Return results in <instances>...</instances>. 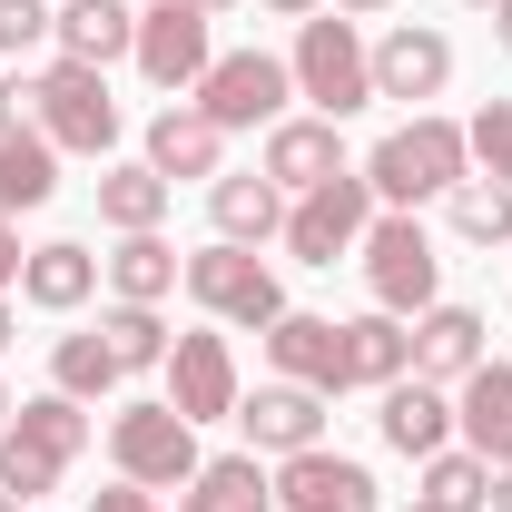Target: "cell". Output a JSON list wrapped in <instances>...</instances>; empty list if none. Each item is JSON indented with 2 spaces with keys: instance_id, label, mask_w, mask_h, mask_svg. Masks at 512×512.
<instances>
[{
  "instance_id": "1f68e13d",
  "label": "cell",
  "mask_w": 512,
  "mask_h": 512,
  "mask_svg": "<svg viewBox=\"0 0 512 512\" xmlns=\"http://www.w3.org/2000/svg\"><path fill=\"white\" fill-rule=\"evenodd\" d=\"M50 384H60L69 404H99V394L119 384V355H109L99 335H60V345H50Z\"/></svg>"
},
{
  "instance_id": "ee69618b",
  "label": "cell",
  "mask_w": 512,
  "mask_h": 512,
  "mask_svg": "<svg viewBox=\"0 0 512 512\" xmlns=\"http://www.w3.org/2000/svg\"><path fill=\"white\" fill-rule=\"evenodd\" d=\"M188 10H207V20H227V10H237V0H188Z\"/></svg>"
},
{
  "instance_id": "277c9868",
  "label": "cell",
  "mask_w": 512,
  "mask_h": 512,
  "mask_svg": "<svg viewBox=\"0 0 512 512\" xmlns=\"http://www.w3.org/2000/svg\"><path fill=\"white\" fill-rule=\"evenodd\" d=\"M20 99H30V128H40L50 148H79V158H109V148H119V99H109V69L50 60Z\"/></svg>"
},
{
  "instance_id": "4dcf8cb0",
  "label": "cell",
  "mask_w": 512,
  "mask_h": 512,
  "mask_svg": "<svg viewBox=\"0 0 512 512\" xmlns=\"http://www.w3.org/2000/svg\"><path fill=\"white\" fill-rule=\"evenodd\" d=\"M444 217H453L463 247H512V188H493V178H463L444 197Z\"/></svg>"
},
{
  "instance_id": "8fae6325",
  "label": "cell",
  "mask_w": 512,
  "mask_h": 512,
  "mask_svg": "<svg viewBox=\"0 0 512 512\" xmlns=\"http://www.w3.org/2000/svg\"><path fill=\"white\" fill-rule=\"evenodd\" d=\"M325 404L335 394H316V384H256V394H237V424H247V453H306V444H325Z\"/></svg>"
},
{
  "instance_id": "5bb4252c",
  "label": "cell",
  "mask_w": 512,
  "mask_h": 512,
  "mask_svg": "<svg viewBox=\"0 0 512 512\" xmlns=\"http://www.w3.org/2000/svg\"><path fill=\"white\" fill-rule=\"evenodd\" d=\"M266 365H276L286 384L345 394V325H335V316H296V306H286V316L266 325Z\"/></svg>"
},
{
  "instance_id": "ffe728a7",
  "label": "cell",
  "mask_w": 512,
  "mask_h": 512,
  "mask_svg": "<svg viewBox=\"0 0 512 512\" xmlns=\"http://www.w3.org/2000/svg\"><path fill=\"white\" fill-rule=\"evenodd\" d=\"M207 217H217V237L227 247H266V237H286V188L247 168V178H207Z\"/></svg>"
},
{
  "instance_id": "e0dca14e",
  "label": "cell",
  "mask_w": 512,
  "mask_h": 512,
  "mask_svg": "<svg viewBox=\"0 0 512 512\" xmlns=\"http://www.w3.org/2000/svg\"><path fill=\"white\" fill-rule=\"evenodd\" d=\"M375 434H384L394 453H414V463H424V453H444V444H453V384L394 375V384H384V414H375Z\"/></svg>"
},
{
  "instance_id": "681fc988",
  "label": "cell",
  "mask_w": 512,
  "mask_h": 512,
  "mask_svg": "<svg viewBox=\"0 0 512 512\" xmlns=\"http://www.w3.org/2000/svg\"><path fill=\"white\" fill-rule=\"evenodd\" d=\"M138 10H148V0H138Z\"/></svg>"
},
{
  "instance_id": "cb8c5ba5",
  "label": "cell",
  "mask_w": 512,
  "mask_h": 512,
  "mask_svg": "<svg viewBox=\"0 0 512 512\" xmlns=\"http://www.w3.org/2000/svg\"><path fill=\"white\" fill-rule=\"evenodd\" d=\"M178 512H276V473L256 453H217L178 483Z\"/></svg>"
},
{
  "instance_id": "7402d4cb",
  "label": "cell",
  "mask_w": 512,
  "mask_h": 512,
  "mask_svg": "<svg viewBox=\"0 0 512 512\" xmlns=\"http://www.w3.org/2000/svg\"><path fill=\"white\" fill-rule=\"evenodd\" d=\"M99 276H109V296H119V306H158V296H178L188 256L168 247L158 227H138V237H119V247L99 256Z\"/></svg>"
},
{
  "instance_id": "bcb514c9",
  "label": "cell",
  "mask_w": 512,
  "mask_h": 512,
  "mask_svg": "<svg viewBox=\"0 0 512 512\" xmlns=\"http://www.w3.org/2000/svg\"><path fill=\"white\" fill-rule=\"evenodd\" d=\"M0 512H20V503H10V493H0Z\"/></svg>"
},
{
  "instance_id": "8992f818",
  "label": "cell",
  "mask_w": 512,
  "mask_h": 512,
  "mask_svg": "<svg viewBox=\"0 0 512 512\" xmlns=\"http://www.w3.org/2000/svg\"><path fill=\"white\" fill-rule=\"evenodd\" d=\"M188 99L227 128V138H237V128H276V119H286V99H296V69L276 60V50H217Z\"/></svg>"
},
{
  "instance_id": "d4e9b609",
  "label": "cell",
  "mask_w": 512,
  "mask_h": 512,
  "mask_svg": "<svg viewBox=\"0 0 512 512\" xmlns=\"http://www.w3.org/2000/svg\"><path fill=\"white\" fill-rule=\"evenodd\" d=\"M394 375H414V325L404 316H345V384H394Z\"/></svg>"
},
{
  "instance_id": "c3c4849f",
  "label": "cell",
  "mask_w": 512,
  "mask_h": 512,
  "mask_svg": "<svg viewBox=\"0 0 512 512\" xmlns=\"http://www.w3.org/2000/svg\"><path fill=\"white\" fill-rule=\"evenodd\" d=\"M0 99H10V79H0Z\"/></svg>"
},
{
  "instance_id": "8d00e7d4",
  "label": "cell",
  "mask_w": 512,
  "mask_h": 512,
  "mask_svg": "<svg viewBox=\"0 0 512 512\" xmlns=\"http://www.w3.org/2000/svg\"><path fill=\"white\" fill-rule=\"evenodd\" d=\"M20 256H30V247H20V227L0 217V286H20Z\"/></svg>"
},
{
  "instance_id": "b9f144b4",
  "label": "cell",
  "mask_w": 512,
  "mask_h": 512,
  "mask_svg": "<svg viewBox=\"0 0 512 512\" xmlns=\"http://www.w3.org/2000/svg\"><path fill=\"white\" fill-rule=\"evenodd\" d=\"M10 335H20V316H10V296H0V355H10Z\"/></svg>"
},
{
  "instance_id": "484cf974",
  "label": "cell",
  "mask_w": 512,
  "mask_h": 512,
  "mask_svg": "<svg viewBox=\"0 0 512 512\" xmlns=\"http://www.w3.org/2000/svg\"><path fill=\"white\" fill-rule=\"evenodd\" d=\"M60 188V148L40 128H0V217H30Z\"/></svg>"
},
{
  "instance_id": "d6986e66",
  "label": "cell",
  "mask_w": 512,
  "mask_h": 512,
  "mask_svg": "<svg viewBox=\"0 0 512 512\" xmlns=\"http://www.w3.org/2000/svg\"><path fill=\"white\" fill-rule=\"evenodd\" d=\"M60 60H79V69H109V60H128L138 50V0H60Z\"/></svg>"
},
{
  "instance_id": "30bf717a",
  "label": "cell",
  "mask_w": 512,
  "mask_h": 512,
  "mask_svg": "<svg viewBox=\"0 0 512 512\" xmlns=\"http://www.w3.org/2000/svg\"><path fill=\"white\" fill-rule=\"evenodd\" d=\"M158 375H168V404H178L188 424H217V414H237V355H227V335H217V325L178 335Z\"/></svg>"
},
{
  "instance_id": "d590c367",
  "label": "cell",
  "mask_w": 512,
  "mask_h": 512,
  "mask_svg": "<svg viewBox=\"0 0 512 512\" xmlns=\"http://www.w3.org/2000/svg\"><path fill=\"white\" fill-rule=\"evenodd\" d=\"M89 512H158V493H148V483H109Z\"/></svg>"
},
{
  "instance_id": "836d02e7",
  "label": "cell",
  "mask_w": 512,
  "mask_h": 512,
  "mask_svg": "<svg viewBox=\"0 0 512 512\" xmlns=\"http://www.w3.org/2000/svg\"><path fill=\"white\" fill-rule=\"evenodd\" d=\"M463 148H473V168H483L493 188H512V99H483V109L463 119Z\"/></svg>"
},
{
  "instance_id": "f546056e",
  "label": "cell",
  "mask_w": 512,
  "mask_h": 512,
  "mask_svg": "<svg viewBox=\"0 0 512 512\" xmlns=\"http://www.w3.org/2000/svg\"><path fill=\"white\" fill-rule=\"evenodd\" d=\"M424 503H444V512H483L493 503V463H483V453L463 444V453H424Z\"/></svg>"
},
{
  "instance_id": "f1b7e54d",
  "label": "cell",
  "mask_w": 512,
  "mask_h": 512,
  "mask_svg": "<svg viewBox=\"0 0 512 512\" xmlns=\"http://www.w3.org/2000/svg\"><path fill=\"white\" fill-rule=\"evenodd\" d=\"M99 345L119 355V375H158L178 335L158 325V306H109V316H99Z\"/></svg>"
},
{
  "instance_id": "6da1fadb",
  "label": "cell",
  "mask_w": 512,
  "mask_h": 512,
  "mask_svg": "<svg viewBox=\"0 0 512 512\" xmlns=\"http://www.w3.org/2000/svg\"><path fill=\"white\" fill-rule=\"evenodd\" d=\"M463 178H473V148H463V128L434 119V109H414L404 128H384L375 158H365L375 207H424V197H453Z\"/></svg>"
},
{
  "instance_id": "4fadbf2b",
  "label": "cell",
  "mask_w": 512,
  "mask_h": 512,
  "mask_svg": "<svg viewBox=\"0 0 512 512\" xmlns=\"http://www.w3.org/2000/svg\"><path fill=\"white\" fill-rule=\"evenodd\" d=\"M453 89V40L444 30H424V20H394L375 40V99H444Z\"/></svg>"
},
{
  "instance_id": "7a4b0ae2",
  "label": "cell",
  "mask_w": 512,
  "mask_h": 512,
  "mask_svg": "<svg viewBox=\"0 0 512 512\" xmlns=\"http://www.w3.org/2000/svg\"><path fill=\"white\" fill-rule=\"evenodd\" d=\"M296 99H316V119H355V109H375V50H365V30L345 20V10H316V20H296Z\"/></svg>"
},
{
  "instance_id": "7c38bea8",
  "label": "cell",
  "mask_w": 512,
  "mask_h": 512,
  "mask_svg": "<svg viewBox=\"0 0 512 512\" xmlns=\"http://www.w3.org/2000/svg\"><path fill=\"white\" fill-rule=\"evenodd\" d=\"M276 503H286V512H375V473H365L355 453L306 444V453L276 463Z\"/></svg>"
},
{
  "instance_id": "f6af8a7d",
  "label": "cell",
  "mask_w": 512,
  "mask_h": 512,
  "mask_svg": "<svg viewBox=\"0 0 512 512\" xmlns=\"http://www.w3.org/2000/svg\"><path fill=\"white\" fill-rule=\"evenodd\" d=\"M404 512H444V503H404Z\"/></svg>"
},
{
  "instance_id": "603a6c76",
  "label": "cell",
  "mask_w": 512,
  "mask_h": 512,
  "mask_svg": "<svg viewBox=\"0 0 512 512\" xmlns=\"http://www.w3.org/2000/svg\"><path fill=\"white\" fill-rule=\"evenodd\" d=\"M20 296L40 306V316H69V306H89L99 296V256L79 247V237H50V247L20 256Z\"/></svg>"
},
{
  "instance_id": "ac0fdd59",
  "label": "cell",
  "mask_w": 512,
  "mask_h": 512,
  "mask_svg": "<svg viewBox=\"0 0 512 512\" xmlns=\"http://www.w3.org/2000/svg\"><path fill=\"white\" fill-rule=\"evenodd\" d=\"M453 434L483 453V463H512V365L483 355L473 375L453 384Z\"/></svg>"
},
{
  "instance_id": "9a60e30c",
  "label": "cell",
  "mask_w": 512,
  "mask_h": 512,
  "mask_svg": "<svg viewBox=\"0 0 512 512\" xmlns=\"http://www.w3.org/2000/svg\"><path fill=\"white\" fill-rule=\"evenodd\" d=\"M148 168L178 188V178H227V128L207 119L197 99H178V109H158L148 119Z\"/></svg>"
},
{
  "instance_id": "ab89813d",
  "label": "cell",
  "mask_w": 512,
  "mask_h": 512,
  "mask_svg": "<svg viewBox=\"0 0 512 512\" xmlns=\"http://www.w3.org/2000/svg\"><path fill=\"white\" fill-rule=\"evenodd\" d=\"M493 512H512V463H493Z\"/></svg>"
},
{
  "instance_id": "2e32d148",
  "label": "cell",
  "mask_w": 512,
  "mask_h": 512,
  "mask_svg": "<svg viewBox=\"0 0 512 512\" xmlns=\"http://www.w3.org/2000/svg\"><path fill=\"white\" fill-rule=\"evenodd\" d=\"M256 168L286 197H306V188H325V178H345V138H335V119H276Z\"/></svg>"
},
{
  "instance_id": "60d3db41",
  "label": "cell",
  "mask_w": 512,
  "mask_h": 512,
  "mask_svg": "<svg viewBox=\"0 0 512 512\" xmlns=\"http://www.w3.org/2000/svg\"><path fill=\"white\" fill-rule=\"evenodd\" d=\"M493 40H503V50H512V0H493Z\"/></svg>"
},
{
  "instance_id": "4316f807",
  "label": "cell",
  "mask_w": 512,
  "mask_h": 512,
  "mask_svg": "<svg viewBox=\"0 0 512 512\" xmlns=\"http://www.w3.org/2000/svg\"><path fill=\"white\" fill-rule=\"evenodd\" d=\"M168 178L148 168V158H119V168H99V227H119V237H138V227H158L168 217Z\"/></svg>"
},
{
  "instance_id": "52a82bcc",
  "label": "cell",
  "mask_w": 512,
  "mask_h": 512,
  "mask_svg": "<svg viewBox=\"0 0 512 512\" xmlns=\"http://www.w3.org/2000/svg\"><path fill=\"white\" fill-rule=\"evenodd\" d=\"M178 286H188V296H197L217 325H256V335H266V325L286 316V286H276V266H266L256 247H227V237H217V247H197Z\"/></svg>"
},
{
  "instance_id": "44dd1931",
  "label": "cell",
  "mask_w": 512,
  "mask_h": 512,
  "mask_svg": "<svg viewBox=\"0 0 512 512\" xmlns=\"http://www.w3.org/2000/svg\"><path fill=\"white\" fill-rule=\"evenodd\" d=\"M483 335H493V325L473 316V306H424V316H414V375L424 384H463L483 365Z\"/></svg>"
},
{
  "instance_id": "7dc6e473",
  "label": "cell",
  "mask_w": 512,
  "mask_h": 512,
  "mask_svg": "<svg viewBox=\"0 0 512 512\" xmlns=\"http://www.w3.org/2000/svg\"><path fill=\"white\" fill-rule=\"evenodd\" d=\"M473 10H493V0H473Z\"/></svg>"
},
{
  "instance_id": "d6a6232c",
  "label": "cell",
  "mask_w": 512,
  "mask_h": 512,
  "mask_svg": "<svg viewBox=\"0 0 512 512\" xmlns=\"http://www.w3.org/2000/svg\"><path fill=\"white\" fill-rule=\"evenodd\" d=\"M60 453H40L30 444V434H0V493H10V503H40V493H60Z\"/></svg>"
},
{
  "instance_id": "9c48e42d",
  "label": "cell",
  "mask_w": 512,
  "mask_h": 512,
  "mask_svg": "<svg viewBox=\"0 0 512 512\" xmlns=\"http://www.w3.org/2000/svg\"><path fill=\"white\" fill-rule=\"evenodd\" d=\"M138 79L148 89H197L207 79V60H217V20L207 10H188V0H148L138 10Z\"/></svg>"
},
{
  "instance_id": "ba28073f",
  "label": "cell",
  "mask_w": 512,
  "mask_h": 512,
  "mask_svg": "<svg viewBox=\"0 0 512 512\" xmlns=\"http://www.w3.org/2000/svg\"><path fill=\"white\" fill-rule=\"evenodd\" d=\"M365 227H375V188H365V168H345V178H325V188L286 197V256L296 266H335V256L365 247Z\"/></svg>"
},
{
  "instance_id": "7bdbcfd3",
  "label": "cell",
  "mask_w": 512,
  "mask_h": 512,
  "mask_svg": "<svg viewBox=\"0 0 512 512\" xmlns=\"http://www.w3.org/2000/svg\"><path fill=\"white\" fill-rule=\"evenodd\" d=\"M10 414H20V394H10V384H0V434H10Z\"/></svg>"
},
{
  "instance_id": "74e56055",
  "label": "cell",
  "mask_w": 512,
  "mask_h": 512,
  "mask_svg": "<svg viewBox=\"0 0 512 512\" xmlns=\"http://www.w3.org/2000/svg\"><path fill=\"white\" fill-rule=\"evenodd\" d=\"M256 10H276V20H316V10H335V0H256Z\"/></svg>"
},
{
  "instance_id": "e575fe53",
  "label": "cell",
  "mask_w": 512,
  "mask_h": 512,
  "mask_svg": "<svg viewBox=\"0 0 512 512\" xmlns=\"http://www.w3.org/2000/svg\"><path fill=\"white\" fill-rule=\"evenodd\" d=\"M60 30V0H0V60H30Z\"/></svg>"
},
{
  "instance_id": "3957f363",
  "label": "cell",
  "mask_w": 512,
  "mask_h": 512,
  "mask_svg": "<svg viewBox=\"0 0 512 512\" xmlns=\"http://www.w3.org/2000/svg\"><path fill=\"white\" fill-rule=\"evenodd\" d=\"M365 286H375L384 316H424V306H444V256L424 237V217L414 207H375V227H365Z\"/></svg>"
},
{
  "instance_id": "5b68a950",
  "label": "cell",
  "mask_w": 512,
  "mask_h": 512,
  "mask_svg": "<svg viewBox=\"0 0 512 512\" xmlns=\"http://www.w3.org/2000/svg\"><path fill=\"white\" fill-rule=\"evenodd\" d=\"M109 463H119V483H148V493H178L197 463V424L158 394V404H119V424H109Z\"/></svg>"
},
{
  "instance_id": "83f0119b",
  "label": "cell",
  "mask_w": 512,
  "mask_h": 512,
  "mask_svg": "<svg viewBox=\"0 0 512 512\" xmlns=\"http://www.w3.org/2000/svg\"><path fill=\"white\" fill-rule=\"evenodd\" d=\"M10 434H30L40 453H60V463H79V444H89V404H69L60 384H50V394H20Z\"/></svg>"
},
{
  "instance_id": "f35d334b",
  "label": "cell",
  "mask_w": 512,
  "mask_h": 512,
  "mask_svg": "<svg viewBox=\"0 0 512 512\" xmlns=\"http://www.w3.org/2000/svg\"><path fill=\"white\" fill-rule=\"evenodd\" d=\"M335 10H345V20H384L394 0H335Z\"/></svg>"
}]
</instances>
